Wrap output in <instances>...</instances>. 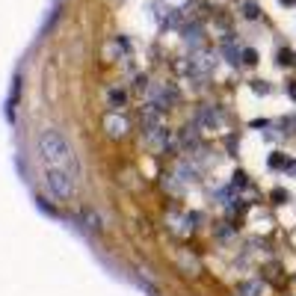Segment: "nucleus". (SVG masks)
Here are the masks:
<instances>
[{"instance_id":"f257e3e1","label":"nucleus","mask_w":296,"mask_h":296,"mask_svg":"<svg viewBox=\"0 0 296 296\" xmlns=\"http://www.w3.org/2000/svg\"><path fill=\"white\" fill-rule=\"evenodd\" d=\"M39 154H42V160L47 163V169H65V166H74V157H71V148H68V142H65V136L59 133V130H44L42 136H39Z\"/></svg>"},{"instance_id":"f03ea898","label":"nucleus","mask_w":296,"mask_h":296,"mask_svg":"<svg viewBox=\"0 0 296 296\" xmlns=\"http://www.w3.org/2000/svg\"><path fill=\"white\" fill-rule=\"evenodd\" d=\"M47 190L53 193V196H59V199H71L74 196V181L68 178V172L65 169H47Z\"/></svg>"},{"instance_id":"7ed1b4c3","label":"nucleus","mask_w":296,"mask_h":296,"mask_svg":"<svg viewBox=\"0 0 296 296\" xmlns=\"http://www.w3.org/2000/svg\"><path fill=\"white\" fill-rule=\"evenodd\" d=\"M196 122H199L205 130H219V127H222V113H219L216 107H202V110L196 113Z\"/></svg>"},{"instance_id":"20e7f679","label":"nucleus","mask_w":296,"mask_h":296,"mask_svg":"<svg viewBox=\"0 0 296 296\" xmlns=\"http://www.w3.org/2000/svg\"><path fill=\"white\" fill-rule=\"evenodd\" d=\"M104 127H107V133H110V136H116V139H119V136H125V133L130 130V122H127L122 113H110V116L104 119Z\"/></svg>"},{"instance_id":"39448f33","label":"nucleus","mask_w":296,"mask_h":296,"mask_svg":"<svg viewBox=\"0 0 296 296\" xmlns=\"http://www.w3.org/2000/svg\"><path fill=\"white\" fill-rule=\"evenodd\" d=\"M261 291H264V285L255 282V279H252V282H243V285L237 288V294L240 296H261Z\"/></svg>"},{"instance_id":"423d86ee","label":"nucleus","mask_w":296,"mask_h":296,"mask_svg":"<svg viewBox=\"0 0 296 296\" xmlns=\"http://www.w3.org/2000/svg\"><path fill=\"white\" fill-rule=\"evenodd\" d=\"M240 9H243V18H249V21H255V18H261V6H258L255 0H246V3L240 6Z\"/></svg>"},{"instance_id":"0eeeda50","label":"nucleus","mask_w":296,"mask_h":296,"mask_svg":"<svg viewBox=\"0 0 296 296\" xmlns=\"http://www.w3.org/2000/svg\"><path fill=\"white\" fill-rule=\"evenodd\" d=\"M240 62H243V65H255V62H258V50H252V47H246V50L240 53Z\"/></svg>"},{"instance_id":"6e6552de","label":"nucleus","mask_w":296,"mask_h":296,"mask_svg":"<svg viewBox=\"0 0 296 296\" xmlns=\"http://www.w3.org/2000/svg\"><path fill=\"white\" fill-rule=\"evenodd\" d=\"M285 163H288V160H285V154H282V151H273V154H270V166H276V169H282Z\"/></svg>"},{"instance_id":"1a4fd4ad","label":"nucleus","mask_w":296,"mask_h":296,"mask_svg":"<svg viewBox=\"0 0 296 296\" xmlns=\"http://www.w3.org/2000/svg\"><path fill=\"white\" fill-rule=\"evenodd\" d=\"M252 89H255L258 95H267V92H270V86H267V80H252Z\"/></svg>"},{"instance_id":"9d476101","label":"nucleus","mask_w":296,"mask_h":296,"mask_svg":"<svg viewBox=\"0 0 296 296\" xmlns=\"http://www.w3.org/2000/svg\"><path fill=\"white\" fill-rule=\"evenodd\" d=\"M110 101H113V107H122V104H125V95H122L119 89H110Z\"/></svg>"},{"instance_id":"9b49d317","label":"nucleus","mask_w":296,"mask_h":296,"mask_svg":"<svg viewBox=\"0 0 296 296\" xmlns=\"http://www.w3.org/2000/svg\"><path fill=\"white\" fill-rule=\"evenodd\" d=\"M288 95H291V98H294V101H296V80H294V83H291V86H288Z\"/></svg>"},{"instance_id":"f8f14e48","label":"nucleus","mask_w":296,"mask_h":296,"mask_svg":"<svg viewBox=\"0 0 296 296\" xmlns=\"http://www.w3.org/2000/svg\"><path fill=\"white\" fill-rule=\"evenodd\" d=\"M282 3H285V6H291V3H296V0H282Z\"/></svg>"}]
</instances>
